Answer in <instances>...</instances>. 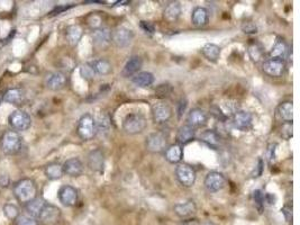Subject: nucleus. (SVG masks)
I'll return each instance as SVG.
<instances>
[{"instance_id": "obj_10", "label": "nucleus", "mask_w": 300, "mask_h": 225, "mask_svg": "<svg viewBox=\"0 0 300 225\" xmlns=\"http://www.w3.org/2000/svg\"><path fill=\"white\" fill-rule=\"evenodd\" d=\"M286 62L279 59H268L262 63V71L272 78L282 77L286 73Z\"/></svg>"}, {"instance_id": "obj_39", "label": "nucleus", "mask_w": 300, "mask_h": 225, "mask_svg": "<svg viewBox=\"0 0 300 225\" xmlns=\"http://www.w3.org/2000/svg\"><path fill=\"white\" fill-rule=\"evenodd\" d=\"M15 225H39V223L37 219L26 214H21L15 221Z\"/></svg>"}, {"instance_id": "obj_25", "label": "nucleus", "mask_w": 300, "mask_h": 225, "mask_svg": "<svg viewBox=\"0 0 300 225\" xmlns=\"http://www.w3.org/2000/svg\"><path fill=\"white\" fill-rule=\"evenodd\" d=\"M195 137H196V129H192L191 126L185 124L180 126L179 129H178L177 143L182 147V145L188 144L189 142L195 140Z\"/></svg>"}, {"instance_id": "obj_16", "label": "nucleus", "mask_w": 300, "mask_h": 225, "mask_svg": "<svg viewBox=\"0 0 300 225\" xmlns=\"http://www.w3.org/2000/svg\"><path fill=\"white\" fill-rule=\"evenodd\" d=\"M63 173L72 178H78L84 173L85 167L82 161L79 158H70L62 164Z\"/></svg>"}, {"instance_id": "obj_1", "label": "nucleus", "mask_w": 300, "mask_h": 225, "mask_svg": "<svg viewBox=\"0 0 300 225\" xmlns=\"http://www.w3.org/2000/svg\"><path fill=\"white\" fill-rule=\"evenodd\" d=\"M13 194L19 204L25 205L37 197V186L33 179L23 178L15 183Z\"/></svg>"}, {"instance_id": "obj_45", "label": "nucleus", "mask_w": 300, "mask_h": 225, "mask_svg": "<svg viewBox=\"0 0 300 225\" xmlns=\"http://www.w3.org/2000/svg\"><path fill=\"white\" fill-rule=\"evenodd\" d=\"M275 150H277V143H271L269 144L267 150V157L269 162H272L275 159Z\"/></svg>"}, {"instance_id": "obj_24", "label": "nucleus", "mask_w": 300, "mask_h": 225, "mask_svg": "<svg viewBox=\"0 0 300 225\" xmlns=\"http://www.w3.org/2000/svg\"><path fill=\"white\" fill-rule=\"evenodd\" d=\"M82 36H84V30H82V27L80 25H78V24H73V25L66 27L65 37L66 41L69 43V45L77 46L79 44V42L81 41Z\"/></svg>"}, {"instance_id": "obj_15", "label": "nucleus", "mask_w": 300, "mask_h": 225, "mask_svg": "<svg viewBox=\"0 0 300 225\" xmlns=\"http://www.w3.org/2000/svg\"><path fill=\"white\" fill-rule=\"evenodd\" d=\"M87 163L91 171L93 172H104L105 170V155L100 149H94L88 155Z\"/></svg>"}, {"instance_id": "obj_46", "label": "nucleus", "mask_w": 300, "mask_h": 225, "mask_svg": "<svg viewBox=\"0 0 300 225\" xmlns=\"http://www.w3.org/2000/svg\"><path fill=\"white\" fill-rule=\"evenodd\" d=\"M10 186V177L7 173H2L0 175V187L7 188Z\"/></svg>"}, {"instance_id": "obj_52", "label": "nucleus", "mask_w": 300, "mask_h": 225, "mask_svg": "<svg viewBox=\"0 0 300 225\" xmlns=\"http://www.w3.org/2000/svg\"><path fill=\"white\" fill-rule=\"evenodd\" d=\"M70 7H71V6H66V7H59V8H57V9H54V10H53L52 13H51V14H52V15H59V14L61 13L62 10L64 11V10H66V9H69Z\"/></svg>"}, {"instance_id": "obj_31", "label": "nucleus", "mask_w": 300, "mask_h": 225, "mask_svg": "<svg viewBox=\"0 0 300 225\" xmlns=\"http://www.w3.org/2000/svg\"><path fill=\"white\" fill-rule=\"evenodd\" d=\"M44 175L47 179L50 180H59L61 179L63 175L62 164L59 162H50L45 165Z\"/></svg>"}, {"instance_id": "obj_27", "label": "nucleus", "mask_w": 300, "mask_h": 225, "mask_svg": "<svg viewBox=\"0 0 300 225\" xmlns=\"http://www.w3.org/2000/svg\"><path fill=\"white\" fill-rule=\"evenodd\" d=\"M45 204H46L45 200L43 199L42 197L37 196L36 198H34L33 200H30V202L24 205V211H25L26 215H30L31 218L37 219L38 214L41 213L42 208Z\"/></svg>"}, {"instance_id": "obj_5", "label": "nucleus", "mask_w": 300, "mask_h": 225, "mask_svg": "<svg viewBox=\"0 0 300 225\" xmlns=\"http://www.w3.org/2000/svg\"><path fill=\"white\" fill-rule=\"evenodd\" d=\"M8 124L13 131L25 132L31 126V117L22 109H16L8 116Z\"/></svg>"}, {"instance_id": "obj_18", "label": "nucleus", "mask_w": 300, "mask_h": 225, "mask_svg": "<svg viewBox=\"0 0 300 225\" xmlns=\"http://www.w3.org/2000/svg\"><path fill=\"white\" fill-rule=\"evenodd\" d=\"M173 212L178 216V218L188 220L192 218L197 213V205L192 199L185 200V202L176 204L173 206Z\"/></svg>"}, {"instance_id": "obj_50", "label": "nucleus", "mask_w": 300, "mask_h": 225, "mask_svg": "<svg viewBox=\"0 0 300 225\" xmlns=\"http://www.w3.org/2000/svg\"><path fill=\"white\" fill-rule=\"evenodd\" d=\"M185 107H187V100L185 99H181L179 102V110H178V114H179V117H181L183 112L185 110Z\"/></svg>"}, {"instance_id": "obj_40", "label": "nucleus", "mask_w": 300, "mask_h": 225, "mask_svg": "<svg viewBox=\"0 0 300 225\" xmlns=\"http://www.w3.org/2000/svg\"><path fill=\"white\" fill-rule=\"evenodd\" d=\"M264 195L266 194H263V192L260 191V189H256V191L253 192V199H254L255 206H256V208H258L260 213H262L264 204H266V202H264Z\"/></svg>"}, {"instance_id": "obj_11", "label": "nucleus", "mask_w": 300, "mask_h": 225, "mask_svg": "<svg viewBox=\"0 0 300 225\" xmlns=\"http://www.w3.org/2000/svg\"><path fill=\"white\" fill-rule=\"evenodd\" d=\"M227 180L223 173L218 171H210L207 173L204 185L209 193H217L226 186Z\"/></svg>"}, {"instance_id": "obj_26", "label": "nucleus", "mask_w": 300, "mask_h": 225, "mask_svg": "<svg viewBox=\"0 0 300 225\" xmlns=\"http://www.w3.org/2000/svg\"><path fill=\"white\" fill-rule=\"evenodd\" d=\"M182 156H183L182 147H181V145H179L178 143L171 144L170 147L165 149V151H164L165 160H167L168 162L172 163V164L179 163L180 161L182 160Z\"/></svg>"}, {"instance_id": "obj_20", "label": "nucleus", "mask_w": 300, "mask_h": 225, "mask_svg": "<svg viewBox=\"0 0 300 225\" xmlns=\"http://www.w3.org/2000/svg\"><path fill=\"white\" fill-rule=\"evenodd\" d=\"M208 122V116L205 110L200 108H192L187 116V125L192 129L204 128Z\"/></svg>"}, {"instance_id": "obj_19", "label": "nucleus", "mask_w": 300, "mask_h": 225, "mask_svg": "<svg viewBox=\"0 0 300 225\" xmlns=\"http://www.w3.org/2000/svg\"><path fill=\"white\" fill-rule=\"evenodd\" d=\"M173 115V110L167 104H157L152 107V117L156 124H165Z\"/></svg>"}, {"instance_id": "obj_17", "label": "nucleus", "mask_w": 300, "mask_h": 225, "mask_svg": "<svg viewBox=\"0 0 300 225\" xmlns=\"http://www.w3.org/2000/svg\"><path fill=\"white\" fill-rule=\"evenodd\" d=\"M93 45L98 49H104L112 42V32L106 27H98L91 32Z\"/></svg>"}, {"instance_id": "obj_43", "label": "nucleus", "mask_w": 300, "mask_h": 225, "mask_svg": "<svg viewBox=\"0 0 300 225\" xmlns=\"http://www.w3.org/2000/svg\"><path fill=\"white\" fill-rule=\"evenodd\" d=\"M159 88L162 89V92H160V90H155V94L157 95V97H161V98L168 97L172 92V88L169 85H160Z\"/></svg>"}, {"instance_id": "obj_21", "label": "nucleus", "mask_w": 300, "mask_h": 225, "mask_svg": "<svg viewBox=\"0 0 300 225\" xmlns=\"http://www.w3.org/2000/svg\"><path fill=\"white\" fill-rule=\"evenodd\" d=\"M142 65H143L142 58L139 57V55H133V57L128 59V61L124 65L123 71H121V76L124 78L134 77L136 73L140 72Z\"/></svg>"}, {"instance_id": "obj_14", "label": "nucleus", "mask_w": 300, "mask_h": 225, "mask_svg": "<svg viewBox=\"0 0 300 225\" xmlns=\"http://www.w3.org/2000/svg\"><path fill=\"white\" fill-rule=\"evenodd\" d=\"M233 124L240 131L246 132L253 126V115L246 110H238L233 115Z\"/></svg>"}, {"instance_id": "obj_12", "label": "nucleus", "mask_w": 300, "mask_h": 225, "mask_svg": "<svg viewBox=\"0 0 300 225\" xmlns=\"http://www.w3.org/2000/svg\"><path fill=\"white\" fill-rule=\"evenodd\" d=\"M58 198L60 203L65 207L76 206L79 199L78 191L70 185H64L58 192Z\"/></svg>"}, {"instance_id": "obj_49", "label": "nucleus", "mask_w": 300, "mask_h": 225, "mask_svg": "<svg viewBox=\"0 0 300 225\" xmlns=\"http://www.w3.org/2000/svg\"><path fill=\"white\" fill-rule=\"evenodd\" d=\"M275 200H277V198H275V196L270 194V193H269V194L264 195V202L268 203L269 205H274L275 204Z\"/></svg>"}, {"instance_id": "obj_42", "label": "nucleus", "mask_w": 300, "mask_h": 225, "mask_svg": "<svg viewBox=\"0 0 300 225\" xmlns=\"http://www.w3.org/2000/svg\"><path fill=\"white\" fill-rule=\"evenodd\" d=\"M242 31L245 34H256L258 33V26L253 22H244L242 24Z\"/></svg>"}, {"instance_id": "obj_29", "label": "nucleus", "mask_w": 300, "mask_h": 225, "mask_svg": "<svg viewBox=\"0 0 300 225\" xmlns=\"http://www.w3.org/2000/svg\"><path fill=\"white\" fill-rule=\"evenodd\" d=\"M289 53V47H288L287 43L283 41V39L279 38L275 44L272 47V50L270 51L269 57L270 59H279V60L285 61L287 59V55Z\"/></svg>"}, {"instance_id": "obj_28", "label": "nucleus", "mask_w": 300, "mask_h": 225, "mask_svg": "<svg viewBox=\"0 0 300 225\" xmlns=\"http://www.w3.org/2000/svg\"><path fill=\"white\" fill-rule=\"evenodd\" d=\"M181 13H182V8H181L180 2L173 1L170 2L169 5L165 7L163 11V17L169 23H176L179 19Z\"/></svg>"}, {"instance_id": "obj_6", "label": "nucleus", "mask_w": 300, "mask_h": 225, "mask_svg": "<svg viewBox=\"0 0 300 225\" xmlns=\"http://www.w3.org/2000/svg\"><path fill=\"white\" fill-rule=\"evenodd\" d=\"M62 212L58 206L46 203L37 216L39 225H58L61 222Z\"/></svg>"}, {"instance_id": "obj_3", "label": "nucleus", "mask_w": 300, "mask_h": 225, "mask_svg": "<svg viewBox=\"0 0 300 225\" xmlns=\"http://www.w3.org/2000/svg\"><path fill=\"white\" fill-rule=\"evenodd\" d=\"M148 126V121L143 114L131 113L126 115L123 121V129L129 135H136L145 131Z\"/></svg>"}, {"instance_id": "obj_2", "label": "nucleus", "mask_w": 300, "mask_h": 225, "mask_svg": "<svg viewBox=\"0 0 300 225\" xmlns=\"http://www.w3.org/2000/svg\"><path fill=\"white\" fill-rule=\"evenodd\" d=\"M23 147V137L16 131H6L0 139V149L6 156H15Z\"/></svg>"}, {"instance_id": "obj_34", "label": "nucleus", "mask_w": 300, "mask_h": 225, "mask_svg": "<svg viewBox=\"0 0 300 225\" xmlns=\"http://www.w3.org/2000/svg\"><path fill=\"white\" fill-rule=\"evenodd\" d=\"M278 114L286 123H293L294 105L291 101H283L278 106Z\"/></svg>"}, {"instance_id": "obj_9", "label": "nucleus", "mask_w": 300, "mask_h": 225, "mask_svg": "<svg viewBox=\"0 0 300 225\" xmlns=\"http://www.w3.org/2000/svg\"><path fill=\"white\" fill-rule=\"evenodd\" d=\"M134 38L133 31L124 26H118L112 32V42L118 49H125L131 44Z\"/></svg>"}, {"instance_id": "obj_30", "label": "nucleus", "mask_w": 300, "mask_h": 225, "mask_svg": "<svg viewBox=\"0 0 300 225\" xmlns=\"http://www.w3.org/2000/svg\"><path fill=\"white\" fill-rule=\"evenodd\" d=\"M132 81L140 88H149L154 82V76L149 71H140L135 76L132 77Z\"/></svg>"}, {"instance_id": "obj_32", "label": "nucleus", "mask_w": 300, "mask_h": 225, "mask_svg": "<svg viewBox=\"0 0 300 225\" xmlns=\"http://www.w3.org/2000/svg\"><path fill=\"white\" fill-rule=\"evenodd\" d=\"M201 53L208 61L215 63L220 58V47L214 43H206L201 49Z\"/></svg>"}, {"instance_id": "obj_13", "label": "nucleus", "mask_w": 300, "mask_h": 225, "mask_svg": "<svg viewBox=\"0 0 300 225\" xmlns=\"http://www.w3.org/2000/svg\"><path fill=\"white\" fill-rule=\"evenodd\" d=\"M66 85H68V77L60 71L47 74L45 79L46 88L52 92H60L63 88H65Z\"/></svg>"}, {"instance_id": "obj_35", "label": "nucleus", "mask_w": 300, "mask_h": 225, "mask_svg": "<svg viewBox=\"0 0 300 225\" xmlns=\"http://www.w3.org/2000/svg\"><path fill=\"white\" fill-rule=\"evenodd\" d=\"M247 53H248V55H250L251 60L255 63L261 61L264 57L263 47L260 44H258V43H252V44L248 45Z\"/></svg>"}, {"instance_id": "obj_44", "label": "nucleus", "mask_w": 300, "mask_h": 225, "mask_svg": "<svg viewBox=\"0 0 300 225\" xmlns=\"http://www.w3.org/2000/svg\"><path fill=\"white\" fill-rule=\"evenodd\" d=\"M281 135L285 137L286 140H289L290 137H293V123H286L282 126Z\"/></svg>"}, {"instance_id": "obj_7", "label": "nucleus", "mask_w": 300, "mask_h": 225, "mask_svg": "<svg viewBox=\"0 0 300 225\" xmlns=\"http://www.w3.org/2000/svg\"><path fill=\"white\" fill-rule=\"evenodd\" d=\"M145 147L149 152L161 153L168 148V136L163 132H154L147 137Z\"/></svg>"}, {"instance_id": "obj_51", "label": "nucleus", "mask_w": 300, "mask_h": 225, "mask_svg": "<svg viewBox=\"0 0 300 225\" xmlns=\"http://www.w3.org/2000/svg\"><path fill=\"white\" fill-rule=\"evenodd\" d=\"M180 225H200V223L197 220H187L184 222L181 223Z\"/></svg>"}, {"instance_id": "obj_36", "label": "nucleus", "mask_w": 300, "mask_h": 225, "mask_svg": "<svg viewBox=\"0 0 300 225\" xmlns=\"http://www.w3.org/2000/svg\"><path fill=\"white\" fill-rule=\"evenodd\" d=\"M2 212L6 219H8L9 221H14V222L17 220L18 216L22 214L21 210H19L17 205H15L13 203H7L3 205Z\"/></svg>"}, {"instance_id": "obj_37", "label": "nucleus", "mask_w": 300, "mask_h": 225, "mask_svg": "<svg viewBox=\"0 0 300 225\" xmlns=\"http://www.w3.org/2000/svg\"><path fill=\"white\" fill-rule=\"evenodd\" d=\"M200 140L204 141L205 143H207L209 147L216 148L217 145L219 144L220 137L215 131H211V129H209V131H206V132H204L203 134H201Z\"/></svg>"}, {"instance_id": "obj_48", "label": "nucleus", "mask_w": 300, "mask_h": 225, "mask_svg": "<svg viewBox=\"0 0 300 225\" xmlns=\"http://www.w3.org/2000/svg\"><path fill=\"white\" fill-rule=\"evenodd\" d=\"M281 212H282V214L285 215V218L288 222H290L291 218H293V208H291L290 206H285L281 210Z\"/></svg>"}, {"instance_id": "obj_33", "label": "nucleus", "mask_w": 300, "mask_h": 225, "mask_svg": "<svg viewBox=\"0 0 300 225\" xmlns=\"http://www.w3.org/2000/svg\"><path fill=\"white\" fill-rule=\"evenodd\" d=\"M94 71V73L99 76H108L113 72L112 63L106 59H98V60L90 63Z\"/></svg>"}, {"instance_id": "obj_8", "label": "nucleus", "mask_w": 300, "mask_h": 225, "mask_svg": "<svg viewBox=\"0 0 300 225\" xmlns=\"http://www.w3.org/2000/svg\"><path fill=\"white\" fill-rule=\"evenodd\" d=\"M176 177L178 181L185 188L192 187L197 179L195 169H193L191 165L185 163L178 164L176 169Z\"/></svg>"}, {"instance_id": "obj_47", "label": "nucleus", "mask_w": 300, "mask_h": 225, "mask_svg": "<svg viewBox=\"0 0 300 225\" xmlns=\"http://www.w3.org/2000/svg\"><path fill=\"white\" fill-rule=\"evenodd\" d=\"M141 29L143 30L145 33H150V34H153L154 31H155L153 24L149 22H141Z\"/></svg>"}, {"instance_id": "obj_38", "label": "nucleus", "mask_w": 300, "mask_h": 225, "mask_svg": "<svg viewBox=\"0 0 300 225\" xmlns=\"http://www.w3.org/2000/svg\"><path fill=\"white\" fill-rule=\"evenodd\" d=\"M109 118L107 115H101L99 121L96 122V129H97V134H99V135H105V134H107L109 132Z\"/></svg>"}, {"instance_id": "obj_23", "label": "nucleus", "mask_w": 300, "mask_h": 225, "mask_svg": "<svg viewBox=\"0 0 300 225\" xmlns=\"http://www.w3.org/2000/svg\"><path fill=\"white\" fill-rule=\"evenodd\" d=\"M24 99H25V95L21 88H9L2 94V101L7 104L21 106Z\"/></svg>"}, {"instance_id": "obj_4", "label": "nucleus", "mask_w": 300, "mask_h": 225, "mask_svg": "<svg viewBox=\"0 0 300 225\" xmlns=\"http://www.w3.org/2000/svg\"><path fill=\"white\" fill-rule=\"evenodd\" d=\"M77 134L82 141H90L97 135L96 121L92 115L85 114L80 117L77 126Z\"/></svg>"}, {"instance_id": "obj_41", "label": "nucleus", "mask_w": 300, "mask_h": 225, "mask_svg": "<svg viewBox=\"0 0 300 225\" xmlns=\"http://www.w3.org/2000/svg\"><path fill=\"white\" fill-rule=\"evenodd\" d=\"M80 74L81 77L84 79H87V80H90V79H92L94 77V71L92 69V66L90 63H86L80 68Z\"/></svg>"}, {"instance_id": "obj_22", "label": "nucleus", "mask_w": 300, "mask_h": 225, "mask_svg": "<svg viewBox=\"0 0 300 225\" xmlns=\"http://www.w3.org/2000/svg\"><path fill=\"white\" fill-rule=\"evenodd\" d=\"M191 23L197 29H203L209 23V13L206 8L196 7L191 14Z\"/></svg>"}]
</instances>
